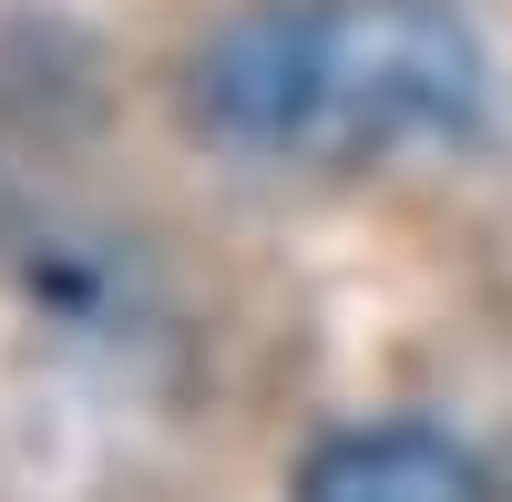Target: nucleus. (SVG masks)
Wrapping results in <instances>:
<instances>
[{
	"label": "nucleus",
	"instance_id": "1",
	"mask_svg": "<svg viewBox=\"0 0 512 502\" xmlns=\"http://www.w3.org/2000/svg\"><path fill=\"white\" fill-rule=\"evenodd\" d=\"M185 103L256 164H390L472 144L492 113V52L461 0H246L185 62Z\"/></svg>",
	"mask_w": 512,
	"mask_h": 502
},
{
	"label": "nucleus",
	"instance_id": "2",
	"mask_svg": "<svg viewBox=\"0 0 512 502\" xmlns=\"http://www.w3.org/2000/svg\"><path fill=\"white\" fill-rule=\"evenodd\" d=\"M287 502H492V482L441 421H349L308 441Z\"/></svg>",
	"mask_w": 512,
	"mask_h": 502
}]
</instances>
